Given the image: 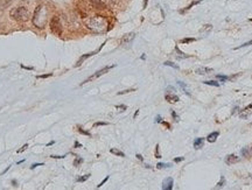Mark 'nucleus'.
Listing matches in <instances>:
<instances>
[{
  "label": "nucleus",
  "mask_w": 252,
  "mask_h": 190,
  "mask_svg": "<svg viewBox=\"0 0 252 190\" xmlns=\"http://www.w3.org/2000/svg\"><path fill=\"white\" fill-rule=\"evenodd\" d=\"M107 20L101 15H95L85 20V26L93 33H104L107 29Z\"/></svg>",
  "instance_id": "f257e3e1"
},
{
  "label": "nucleus",
  "mask_w": 252,
  "mask_h": 190,
  "mask_svg": "<svg viewBox=\"0 0 252 190\" xmlns=\"http://www.w3.org/2000/svg\"><path fill=\"white\" fill-rule=\"evenodd\" d=\"M9 17L17 20V21H21V22H26L31 19V12L27 7H17V8H12L9 12Z\"/></svg>",
  "instance_id": "f03ea898"
},
{
  "label": "nucleus",
  "mask_w": 252,
  "mask_h": 190,
  "mask_svg": "<svg viewBox=\"0 0 252 190\" xmlns=\"http://www.w3.org/2000/svg\"><path fill=\"white\" fill-rule=\"evenodd\" d=\"M47 11H46V7L43 6H39L36 8L35 13H34V18H33V23L35 25L37 28H43L44 25H46V21H47Z\"/></svg>",
  "instance_id": "7ed1b4c3"
},
{
  "label": "nucleus",
  "mask_w": 252,
  "mask_h": 190,
  "mask_svg": "<svg viewBox=\"0 0 252 190\" xmlns=\"http://www.w3.org/2000/svg\"><path fill=\"white\" fill-rule=\"evenodd\" d=\"M116 66V64H112V66H105V68H103V69H101V70H98V71H96L93 75H91L89 78H86V80H84L83 83H82V85L83 84H86V83H89V82H91V80H97L98 77H101V76H103L104 74H106V72H109V71L112 69V68H115Z\"/></svg>",
  "instance_id": "20e7f679"
},
{
  "label": "nucleus",
  "mask_w": 252,
  "mask_h": 190,
  "mask_svg": "<svg viewBox=\"0 0 252 190\" xmlns=\"http://www.w3.org/2000/svg\"><path fill=\"white\" fill-rule=\"evenodd\" d=\"M50 28H52V32L56 35H61L62 34V23H61V20L58 19V17H54L50 21Z\"/></svg>",
  "instance_id": "39448f33"
},
{
  "label": "nucleus",
  "mask_w": 252,
  "mask_h": 190,
  "mask_svg": "<svg viewBox=\"0 0 252 190\" xmlns=\"http://www.w3.org/2000/svg\"><path fill=\"white\" fill-rule=\"evenodd\" d=\"M134 36H136L134 33H128V34L123 36V39L120 40V43L123 44V46H125V47H128L131 44V42L134 40Z\"/></svg>",
  "instance_id": "423d86ee"
},
{
  "label": "nucleus",
  "mask_w": 252,
  "mask_h": 190,
  "mask_svg": "<svg viewBox=\"0 0 252 190\" xmlns=\"http://www.w3.org/2000/svg\"><path fill=\"white\" fill-rule=\"evenodd\" d=\"M251 113H252V104H250V105L246 106V107L239 113V117H240L242 119H248Z\"/></svg>",
  "instance_id": "0eeeda50"
},
{
  "label": "nucleus",
  "mask_w": 252,
  "mask_h": 190,
  "mask_svg": "<svg viewBox=\"0 0 252 190\" xmlns=\"http://www.w3.org/2000/svg\"><path fill=\"white\" fill-rule=\"evenodd\" d=\"M89 4L91 5L92 7H95V8L97 9H104L105 8V4L103 2L102 0H88Z\"/></svg>",
  "instance_id": "6e6552de"
},
{
  "label": "nucleus",
  "mask_w": 252,
  "mask_h": 190,
  "mask_svg": "<svg viewBox=\"0 0 252 190\" xmlns=\"http://www.w3.org/2000/svg\"><path fill=\"white\" fill-rule=\"evenodd\" d=\"M239 160L240 159H239L238 156H236L235 154H230L225 158V163L231 166V164H235V163H237V162H239Z\"/></svg>",
  "instance_id": "1a4fd4ad"
},
{
  "label": "nucleus",
  "mask_w": 252,
  "mask_h": 190,
  "mask_svg": "<svg viewBox=\"0 0 252 190\" xmlns=\"http://www.w3.org/2000/svg\"><path fill=\"white\" fill-rule=\"evenodd\" d=\"M173 178L172 177H167L165 178L162 182V189L164 190H172L173 189Z\"/></svg>",
  "instance_id": "9d476101"
},
{
  "label": "nucleus",
  "mask_w": 252,
  "mask_h": 190,
  "mask_svg": "<svg viewBox=\"0 0 252 190\" xmlns=\"http://www.w3.org/2000/svg\"><path fill=\"white\" fill-rule=\"evenodd\" d=\"M165 99H166L168 103H176V102H179V97H177L176 95H174V93H167V95L165 96Z\"/></svg>",
  "instance_id": "9b49d317"
},
{
  "label": "nucleus",
  "mask_w": 252,
  "mask_h": 190,
  "mask_svg": "<svg viewBox=\"0 0 252 190\" xmlns=\"http://www.w3.org/2000/svg\"><path fill=\"white\" fill-rule=\"evenodd\" d=\"M103 46H104V44H103ZM103 46H102V47H103ZM102 47H101V48H102ZM101 48L98 49V50H96V51H93V53L85 54V55H84V56H82V57H81L80 60H78V62L76 63V66H81V63L83 62L84 60H86V58H88V57H90V56H92V55H95V54H97L98 51H99V50H101Z\"/></svg>",
  "instance_id": "f8f14e48"
},
{
  "label": "nucleus",
  "mask_w": 252,
  "mask_h": 190,
  "mask_svg": "<svg viewBox=\"0 0 252 190\" xmlns=\"http://www.w3.org/2000/svg\"><path fill=\"white\" fill-rule=\"evenodd\" d=\"M212 69L211 68H205V66H203V68H199L197 70H196V74H199V75H207V74H209V72H212Z\"/></svg>",
  "instance_id": "ddd939ff"
},
{
  "label": "nucleus",
  "mask_w": 252,
  "mask_h": 190,
  "mask_svg": "<svg viewBox=\"0 0 252 190\" xmlns=\"http://www.w3.org/2000/svg\"><path fill=\"white\" fill-rule=\"evenodd\" d=\"M203 144H204L203 138H197V139H195V141H194V148L200 149V148L203 147Z\"/></svg>",
  "instance_id": "4468645a"
},
{
  "label": "nucleus",
  "mask_w": 252,
  "mask_h": 190,
  "mask_svg": "<svg viewBox=\"0 0 252 190\" xmlns=\"http://www.w3.org/2000/svg\"><path fill=\"white\" fill-rule=\"evenodd\" d=\"M218 135H220V133L218 132H212L207 137V140H208L209 142H215L216 141V139L218 138Z\"/></svg>",
  "instance_id": "2eb2a0df"
},
{
  "label": "nucleus",
  "mask_w": 252,
  "mask_h": 190,
  "mask_svg": "<svg viewBox=\"0 0 252 190\" xmlns=\"http://www.w3.org/2000/svg\"><path fill=\"white\" fill-rule=\"evenodd\" d=\"M177 83H179V85H180V88H181L182 90H183V92L186 93V95H188V96H190L189 89L187 88V85L185 84V83H183V82H181V80H179V82H177Z\"/></svg>",
  "instance_id": "dca6fc26"
},
{
  "label": "nucleus",
  "mask_w": 252,
  "mask_h": 190,
  "mask_svg": "<svg viewBox=\"0 0 252 190\" xmlns=\"http://www.w3.org/2000/svg\"><path fill=\"white\" fill-rule=\"evenodd\" d=\"M176 50V58H180V60H185V58H188V55H186V54H183L182 51H180L179 50V48L175 49Z\"/></svg>",
  "instance_id": "f3484780"
},
{
  "label": "nucleus",
  "mask_w": 252,
  "mask_h": 190,
  "mask_svg": "<svg viewBox=\"0 0 252 190\" xmlns=\"http://www.w3.org/2000/svg\"><path fill=\"white\" fill-rule=\"evenodd\" d=\"M110 152H111V153H112V154L117 155V156H121V158H124V156H125V154H124V153H123V152H120V150L116 149V148H111Z\"/></svg>",
  "instance_id": "a211bd4d"
},
{
  "label": "nucleus",
  "mask_w": 252,
  "mask_h": 190,
  "mask_svg": "<svg viewBox=\"0 0 252 190\" xmlns=\"http://www.w3.org/2000/svg\"><path fill=\"white\" fill-rule=\"evenodd\" d=\"M203 83L205 85H211V86H216V88L220 86V83L216 82V80H205V82H203Z\"/></svg>",
  "instance_id": "6ab92c4d"
},
{
  "label": "nucleus",
  "mask_w": 252,
  "mask_h": 190,
  "mask_svg": "<svg viewBox=\"0 0 252 190\" xmlns=\"http://www.w3.org/2000/svg\"><path fill=\"white\" fill-rule=\"evenodd\" d=\"M212 29V26L211 25H204L203 28L201 29V33H208Z\"/></svg>",
  "instance_id": "aec40b11"
},
{
  "label": "nucleus",
  "mask_w": 252,
  "mask_h": 190,
  "mask_svg": "<svg viewBox=\"0 0 252 190\" xmlns=\"http://www.w3.org/2000/svg\"><path fill=\"white\" fill-rule=\"evenodd\" d=\"M82 162H83V159H82V158H76V160L74 161V166H75V167H78Z\"/></svg>",
  "instance_id": "412c9836"
},
{
  "label": "nucleus",
  "mask_w": 252,
  "mask_h": 190,
  "mask_svg": "<svg viewBox=\"0 0 252 190\" xmlns=\"http://www.w3.org/2000/svg\"><path fill=\"white\" fill-rule=\"evenodd\" d=\"M224 183H225V178H224V176H221V181L217 183V188H222V187L224 186Z\"/></svg>",
  "instance_id": "4be33fe9"
},
{
  "label": "nucleus",
  "mask_w": 252,
  "mask_h": 190,
  "mask_svg": "<svg viewBox=\"0 0 252 190\" xmlns=\"http://www.w3.org/2000/svg\"><path fill=\"white\" fill-rule=\"evenodd\" d=\"M165 66H172V68H174V69H179V66H176V64H174L173 62H169V61H167V62L164 63Z\"/></svg>",
  "instance_id": "5701e85b"
},
{
  "label": "nucleus",
  "mask_w": 252,
  "mask_h": 190,
  "mask_svg": "<svg viewBox=\"0 0 252 190\" xmlns=\"http://www.w3.org/2000/svg\"><path fill=\"white\" fill-rule=\"evenodd\" d=\"M172 164H168V163H158L156 164V167L159 169H162V168H167V167H170Z\"/></svg>",
  "instance_id": "b1692460"
},
{
  "label": "nucleus",
  "mask_w": 252,
  "mask_h": 190,
  "mask_svg": "<svg viewBox=\"0 0 252 190\" xmlns=\"http://www.w3.org/2000/svg\"><path fill=\"white\" fill-rule=\"evenodd\" d=\"M89 176H90V175H84V176H82V177H78V178H77V182H84V181H86V180H88L89 178Z\"/></svg>",
  "instance_id": "393cba45"
},
{
  "label": "nucleus",
  "mask_w": 252,
  "mask_h": 190,
  "mask_svg": "<svg viewBox=\"0 0 252 190\" xmlns=\"http://www.w3.org/2000/svg\"><path fill=\"white\" fill-rule=\"evenodd\" d=\"M195 40H196V39L190 37V39H183V40H181V42H182V43H189V42H194Z\"/></svg>",
  "instance_id": "a878e982"
},
{
  "label": "nucleus",
  "mask_w": 252,
  "mask_h": 190,
  "mask_svg": "<svg viewBox=\"0 0 252 190\" xmlns=\"http://www.w3.org/2000/svg\"><path fill=\"white\" fill-rule=\"evenodd\" d=\"M242 155H243V156H245V158H249L248 148H243V149H242Z\"/></svg>",
  "instance_id": "bb28decb"
},
{
  "label": "nucleus",
  "mask_w": 252,
  "mask_h": 190,
  "mask_svg": "<svg viewBox=\"0 0 252 190\" xmlns=\"http://www.w3.org/2000/svg\"><path fill=\"white\" fill-rule=\"evenodd\" d=\"M252 44V40H250L249 42H245V43H243L242 46H239L238 48H236V49H239V48H243V47H248V46H251Z\"/></svg>",
  "instance_id": "cd10ccee"
},
{
  "label": "nucleus",
  "mask_w": 252,
  "mask_h": 190,
  "mask_svg": "<svg viewBox=\"0 0 252 190\" xmlns=\"http://www.w3.org/2000/svg\"><path fill=\"white\" fill-rule=\"evenodd\" d=\"M216 78H217V80H222V82H224V80H228V77H226V76H222V75H217V76H216Z\"/></svg>",
  "instance_id": "c85d7f7f"
},
{
  "label": "nucleus",
  "mask_w": 252,
  "mask_h": 190,
  "mask_svg": "<svg viewBox=\"0 0 252 190\" xmlns=\"http://www.w3.org/2000/svg\"><path fill=\"white\" fill-rule=\"evenodd\" d=\"M117 110H119V112H123V111L126 110V106H125V105H118V106H117Z\"/></svg>",
  "instance_id": "c756f323"
},
{
  "label": "nucleus",
  "mask_w": 252,
  "mask_h": 190,
  "mask_svg": "<svg viewBox=\"0 0 252 190\" xmlns=\"http://www.w3.org/2000/svg\"><path fill=\"white\" fill-rule=\"evenodd\" d=\"M136 89H130V90H125V91H120V92H118V95H125V93L127 92H131V91H134Z\"/></svg>",
  "instance_id": "7c9ffc66"
},
{
  "label": "nucleus",
  "mask_w": 252,
  "mask_h": 190,
  "mask_svg": "<svg viewBox=\"0 0 252 190\" xmlns=\"http://www.w3.org/2000/svg\"><path fill=\"white\" fill-rule=\"evenodd\" d=\"M107 180H109V176H106L105 178H104V180H103V181L101 182V183H99V184H98V186H97V188H101V187H102L103 184H104V183H105V182L107 181Z\"/></svg>",
  "instance_id": "2f4dec72"
},
{
  "label": "nucleus",
  "mask_w": 252,
  "mask_h": 190,
  "mask_svg": "<svg viewBox=\"0 0 252 190\" xmlns=\"http://www.w3.org/2000/svg\"><path fill=\"white\" fill-rule=\"evenodd\" d=\"M172 115H173V118H174V119L176 120V121H179V117H177L176 113H175L174 111H172Z\"/></svg>",
  "instance_id": "473e14b6"
},
{
  "label": "nucleus",
  "mask_w": 252,
  "mask_h": 190,
  "mask_svg": "<svg viewBox=\"0 0 252 190\" xmlns=\"http://www.w3.org/2000/svg\"><path fill=\"white\" fill-rule=\"evenodd\" d=\"M183 160H185V158H175L174 161H175V162H180V161H183Z\"/></svg>",
  "instance_id": "72a5a7b5"
},
{
  "label": "nucleus",
  "mask_w": 252,
  "mask_h": 190,
  "mask_svg": "<svg viewBox=\"0 0 252 190\" xmlns=\"http://www.w3.org/2000/svg\"><path fill=\"white\" fill-rule=\"evenodd\" d=\"M52 76V74H48V75H42V76H37V78H46V77H49Z\"/></svg>",
  "instance_id": "f704fd0d"
},
{
  "label": "nucleus",
  "mask_w": 252,
  "mask_h": 190,
  "mask_svg": "<svg viewBox=\"0 0 252 190\" xmlns=\"http://www.w3.org/2000/svg\"><path fill=\"white\" fill-rule=\"evenodd\" d=\"M27 147H28V145H27V144H26V145H25V146H23V147H22V148H21V149H20V150H18V153H21V152H23V150H25V149H26V148H27Z\"/></svg>",
  "instance_id": "c9c22d12"
},
{
  "label": "nucleus",
  "mask_w": 252,
  "mask_h": 190,
  "mask_svg": "<svg viewBox=\"0 0 252 190\" xmlns=\"http://www.w3.org/2000/svg\"><path fill=\"white\" fill-rule=\"evenodd\" d=\"M80 132H81V133H83V134H85V135H90V133H89V132H85V131H83L82 128H80Z\"/></svg>",
  "instance_id": "e433bc0d"
},
{
  "label": "nucleus",
  "mask_w": 252,
  "mask_h": 190,
  "mask_svg": "<svg viewBox=\"0 0 252 190\" xmlns=\"http://www.w3.org/2000/svg\"><path fill=\"white\" fill-rule=\"evenodd\" d=\"M37 166H42V163H35V164H32V169H34L35 167H37Z\"/></svg>",
  "instance_id": "4c0bfd02"
},
{
  "label": "nucleus",
  "mask_w": 252,
  "mask_h": 190,
  "mask_svg": "<svg viewBox=\"0 0 252 190\" xmlns=\"http://www.w3.org/2000/svg\"><path fill=\"white\" fill-rule=\"evenodd\" d=\"M155 123H161V117H159V115H158V117L155 118Z\"/></svg>",
  "instance_id": "58836bf2"
},
{
  "label": "nucleus",
  "mask_w": 252,
  "mask_h": 190,
  "mask_svg": "<svg viewBox=\"0 0 252 190\" xmlns=\"http://www.w3.org/2000/svg\"><path fill=\"white\" fill-rule=\"evenodd\" d=\"M99 125H107V123H96L95 126H99Z\"/></svg>",
  "instance_id": "ea45409f"
},
{
  "label": "nucleus",
  "mask_w": 252,
  "mask_h": 190,
  "mask_svg": "<svg viewBox=\"0 0 252 190\" xmlns=\"http://www.w3.org/2000/svg\"><path fill=\"white\" fill-rule=\"evenodd\" d=\"M137 158H138V159H139V160H141V161H142V156H141V155H140V154H137Z\"/></svg>",
  "instance_id": "a19ab883"
},
{
  "label": "nucleus",
  "mask_w": 252,
  "mask_h": 190,
  "mask_svg": "<svg viewBox=\"0 0 252 190\" xmlns=\"http://www.w3.org/2000/svg\"><path fill=\"white\" fill-rule=\"evenodd\" d=\"M147 1H148V0H145V2H144V7H146V5H147Z\"/></svg>",
  "instance_id": "79ce46f5"
},
{
  "label": "nucleus",
  "mask_w": 252,
  "mask_h": 190,
  "mask_svg": "<svg viewBox=\"0 0 252 190\" xmlns=\"http://www.w3.org/2000/svg\"><path fill=\"white\" fill-rule=\"evenodd\" d=\"M251 125H252V123H251Z\"/></svg>",
  "instance_id": "37998d69"
},
{
  "label": "nucleus",
  "mask_w": 252,
  "mask_h": 190,
  "mask_svg": "<svg viewBox=\"0 0 252 190\" xmlns=\"http://www.w3.org/2000/svg\"><path fill=\"white\" fill-rule=\"evenodd\" d=\"M251 177H252V176H251Z\"/></svg>",
  "instance_id": "c03bdc74"
}]
</instances>
